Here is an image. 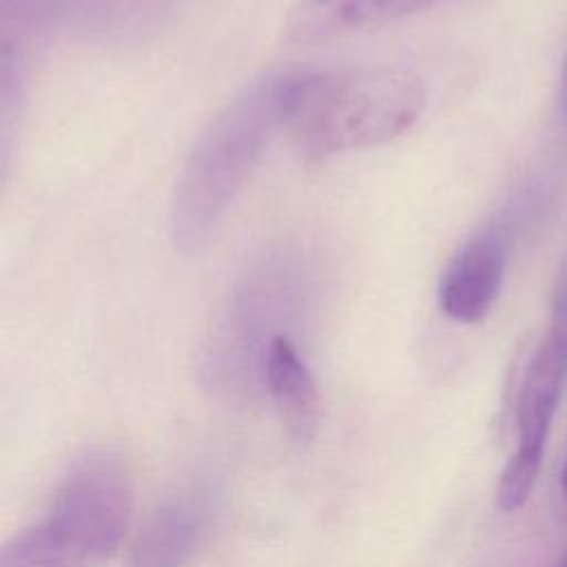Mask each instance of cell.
I'll return each instance as SVG.
<instances>
[{"label":"cell","instance_id":"3957f363","mask_svg":"<svg viewBox=\"0 0 567 567\" xmlns=\"http://www.w3.org/2000/svg\"><path fill=\"white\" fill-rule=\"evenodd\" d=\"M133 512V474L109 447L80 454L47 509L0 551V567H100L120 547Z\"/></svg>","mask_w":567,"mask_h":567},{"label":"cell","instance_id":"6da1fadb","mask_svg":"<svg viewBox=\"0 0 567 567\" xmlns=\"http://www.w3.org/2000/svg\"><path fill=\"white\" fill-rule=\"evenodd\" d=\"M297 73H277L246 86L195 142L171 199V239L197 252L257 166L286 111Z\"/></svg>","mask_w":567,"mask_h":567},{"label":"cell","instance_id":"ba28073f","mask_svg":"<svg viewBox=\"0 0 567 567\" xmlns=\"http://www.w3.org/2000/svg\"><path fill=\"white\" fill-rule=\"evenodd\" d=\"M264 374L284 425L297 441H310L319 421L315 379L286 334H275L264 354Z\"/></svg>","mask_w":567,"mask_h":567},{"label":"cell","instance_id":"277c9868","mask_svg":"<svg viewBox=\"0 0 567 567\" xmlns=\"http://www.w3.org/2000/svg\"><path fill=\"white\" fill-rule=\"evenodd\" d=\"M567 381V257L560 261L545 332L532 352L516 399V445L496 487V503L514 512L529 498L549 436V427Z\"/></svg>","mask_w":567,"mask_h":567},{"label":"cell","instance_id":"5b68a950","mask_svg":"<svg viewBox=\"0 0 567 567\" xmlns=\"http://www.w3.org/2000/svg\"><path fill=\"white\" fill-rule=\"evenodd\" d=\"M210 509L204 492L171 496L146 518L124 567H188L206 536Z\"/></svg>","mask_w":567,"mask_h":567},{"label":"cell","instance_id":"7a4b0ae2","mask_svg":"<svg viewBox=\"0 0 567 567\" xmlns=\"http://www.w3.org/2000/svg\"><path fill=\"white\" fill-rule=\"evenodd\" d=\"M425 109L421 78L403 66L361 64L297 73L286 124L306 162L394 140Z\"/></svg>","mask_w":567,"mask_h":567},{"label":"cell","instance_id":"8fae6325","mask_svg":"<svg viewBox=\"0 0 567 567\" xmlns=\"http://www.w3.org/2000/svg\"><path fill=\"white\" fill-rule=\"evenodd\" d=\"M554 567H567V549L563 551V556H560V560L554 565Z\"/></svg>","mask_w":567,"mask_h":567},{"label":"cell","instance_id":"52a82bcc","mask_svg":"<svg viewBox=\"0 0 567 567\" xmlns=\"http://www.w3.org/2000/svg\"><path fill=\"white\" fill-rule=\"evenodd\" d=\"M434 0H297L286 18V38L295 44H323L385 24Z\"/></svg>","mask_w":567,"mask_h":567},{"label":"cell","instance_id":"8992f818","mask_svg":"<svg viewBox=\"0 0 567 567\" xmlns=\"http://www.w3.org/2000/svg\"><path fill=\"white\" fill-rule=\"evenodd\" d=\"M505 272V248L494 233L465 244L439 290L441 310L461 323H478L492 310Z\"/></svg>","mask_w":567,"mask_h":567},{"label":"cell","instance_id":"9c48e42d","mask_svg":"<svg viewBox=\"0 0 567 567\" xmlns=\"http://www.w3.org/2000/svg\"><path fill=\"white\" fill-rule=\"evenodd\" d=\"M560 102H563V111L567 117V58H565V66H563V84H560Z\"/></svg>","mask_w":567,"mask_h":567},{"label":"cell","instance_id":"30bf717a","mask_svg":"<svg viewBox=\"0 0 567 567\" xmlns=\"http://www.w3.org/2000/svg\"><path fill=\"white\" fill-rule=\"evenodd\" d=\"M560 483H563V492H565V496H567V463H565V467H563V476H560Z\"/></svg>","mask_w":567,"mask_h":567}]
</instances>
